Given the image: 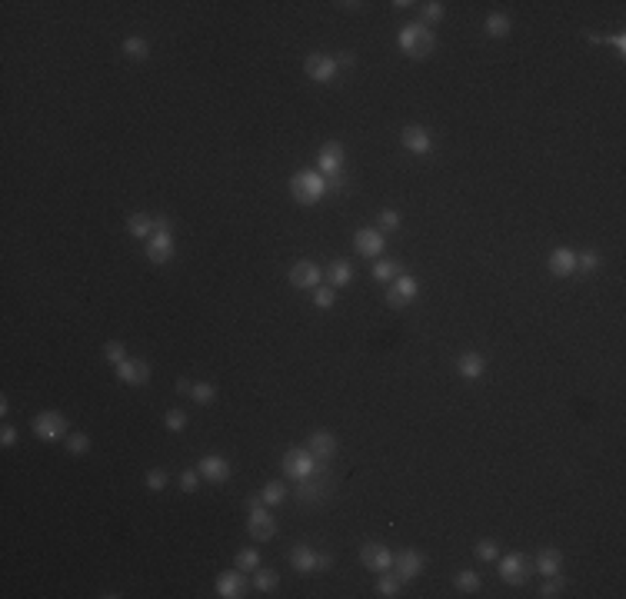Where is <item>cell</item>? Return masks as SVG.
I'll use <instances>...</instances> for the list:
<instances>
[{"mask_svg":"<svg viewBox=\"0 0 626 599\" xmlns=\"http://www.w3.org/2000/svg\"><path fill=\"white\" fill-rule=\"evenodd\" d=\"M423 566H427V556H423L420 549H400V553H393V573H397L400 583L420 579Z\"/></svg>","mask_w":626,"mask_h":599,"instance_id":"obj_10","label":"cell"},{"mask_svg":"<svg viewBox=\"0 0 626 599\" xmlns=\"http://www.w3.org/2000/svg\"><path fill=\"white\" fill-rule=\"evenodd\" d=\"M400 274H403L400 260H387V256H380V260L373 264V280H377V283H393Z\"/></svg>","mask_w":626,"mask_h":599,"instance_id":"obj_28","label":"cell"},{"mask_svg":"<svg viewBox=\"0 0 626 599\" xmlns=\"http://www.w3.org/2000/svg\"><path fill=\"white\" fill-rule=\"evenodd\" d=\"M190 396H194V403H200V407H210V403L217 400V386L207 383V380H200V383H194Z\"/></svg>","mask_w":626,"mask_h":599,"instance_id":"obj_37","label":"cell"},{"mask_svg":"<svg viewBox=\"0 0 626 599\" xmlns=\"http://www.w3.org/2000/svg\"><path fill=\"white\" fill-rule=\"evenodd\" d=\"M417 296H420V280L410 276V274H400L390 283V290H387V303L397 306V310H403V306L410 303V300H417Z\"/></svg>","mask_w":626,"mask_h":599,"instance_id":"obj_12","label":"cell"},{"mask_svg":"<svg viewBox=\"0 0 626 599\" xmlns=\"http://www.w3.org/2000/svg\"><path fill=\"white\" fill-rule=\"evenodd\" d=\"M343 163H347V150L340 140H327L317 153V170L327 177L330 187H343Z\"/></svg>","mask_w":626,"mask_h":599,"instance_id":"obj_5","label":"cell"},{"mask_svg":"<svg viewBox=\"0 0 626 599\" xmlns=\"http://www.w3.org/2000/svg\"><path fill=\"white\" fill-rule=\"evenodd\" d=\"M400 143H403V147H407L410 153H417V157H427V153L433 150L430 130H427V127H420V123H410V127H403Z\"/></svg>","mask_w":626,"mask_h":599,"instance_id":"obj_18","label":"cell"},{"mask_svg":"<svg viewBox=\"0 0 626 599\" xmlns=\"http://www.w3.org/2000/svg\"><path fill=\"white\" fill-rule=\"evenodd\" d=\"M234 566H236V569H244V573H254L257 566H264V559H260V549H254V546L236 549Z\"/></svg>","mask_w":626,"mask_h":599,"instance_id":"obj_30","label":"cell"},{"mask_svg":"<svg viewBox=\"0 0 626 599\" xmlns=\"http://www.w3.org/2000/svg\"><path fill=\"white\" fill-rule=\"evenodd\" d=\"M283 476L293 479V483H307L313 473H320V469L327 467V459H317L313 453H310L307 447H290L287 453H283Z\"/></svg>","mask_w":626,"mask_h":599,"instance_id":"obj_3","label":"cell"},{"mask_svg":"<svg viewBox=\"0 0 626 599\" xmlns=\"http://www.w3.org/2000/svg\"><path fill=\"white\" fill-rule=\"evenodd\" d=\"M330 183L320 170H297L290 177V193L300 207H317L323 197H327Z\"/></svg>","mask_w":626,"mask_h":599,"instance_id":"obj_1","label":"cell"},{"mask_svg":"<svg viewBox=\"0 0 626 599\" xmlns=\"http://www.w3.org/2000/svg\"><path fill=\"white\" fill-rule=\"evenodd\" d=\"M246 533L250 539H260V543H267V539L277 536V519L270 516L267 509L260 506V496H250V516H246Z\"/></svg>","mask_w":626,"mask_h":599,"instance_id":"obj_8","label":"cell"},{"mask_svg":"<svg viewBox=\"0 0 626 599\" xmlns=\"http://www.w3.org/2000/svg\"><path fill=\"white\" fill-rule=\"evenodd\" d=\"M287 280L297 290H317L320 286V280H323V270H320L313 260H300V264H293L290 266V274H287Z\"/></svg>","mask_w":626,"mask_h":599,"instance_id":"obj_16","label":"cell"},{"mask_svg":"<svg viewBox=\"0 0 626 599\" xmlns=\"http://www.w3.org/2000/svg\"><path fill=\"white\" fill-rule=\"evenodd\" d=\"M596 266H600V254H593V250L576 254V274H593Z\"/></svg>","mask_w":626,"mask_h":599,"instance_id":"obj_42","label":"cell"},{"mask_svg":"<svg viewBox=\"0 0 626 599\" xmlns=\"http://www.w3.org/2000/svg\"><path fill=\"white\" fill-rule=\"evenodd\" d=\"M500 563V579L510 583V586H526L530 576H533V559H526L523 553H504V556L496 559Z\"/></svg>","mask_w":626,"mask_h":599,"instance_id":"obj_7","label":"cell"},{"mask_svg":"<svg viewBox=\"0 0 626 599\" xmlns=\"http://www.w3.org/2000/svg\"><path fill=\"white\" fill-rule=\"evenodd\" d=\"M420 17L427 27H430V24H440L443 17H447V4H443V0H427V4H420Z\"/></svg>","mask_w":626,"mask_h":599,"instance_id":"obj_33","label":"cell"},{"mask_svg":"<svg viewBox=\"0 0 626 599\" xmlns=\"http://www.w3.org/2000/svg\"><path fill=\"white\" fill-rule=\"evenodd\" d=\"M560 566H563V553H560V549H553V546L540 549V553H536V559H533V569L540 573V576H556V573H560Z\"/></svg>","mask_w":626,"mask_h":599,"instance_id":"obj_24","label":"cell"},{"mask_svg":"<svg viewBox=\"0 0 626 599\" xmlns=\"http://www.w3.org/2000/svg\"><path fill=\"white\" fill-rule=\"evenodd\" d=\"M63 447H67V453H71V457H83V453L90 449V437H87V433H77V429H73V433H67Z\"/></svg>","mask_w":626,"mask_h":599,"instance_id":"obj_36","label":"cell"},{"mask_svg":"<svg viewBox=\"0 0 626 599\" xmlns=\"http://www.w3.org/2000/svg\"><path fill=\"white\" fill-rule=\"evenodd\" d=\"M287 483H283V479H270L267 486L260 489V503H264V506H280V503H287Z\"/></svg>","mask_w":626,"mask_h":599,"instance_id":"obj_29","label":"cell"},{"mask_svg":"<svg viewBox=\"0 0 626 599\" xmlns=\"http://www.w3.org/2000/svg\"><path fill=\"white\" fill-rule=\"evenodd\" d=\"M337 67H357V57L350 51H343V53H337Z\"/></svg>","mask_w":626,"mask_h":599,"instance_id":"obj_47","label":"cell"},{"mask_svg":"<svg viewBox=\"0 0 626 599\" xmlns=\"http://www.w3.org/2000/svg\"><path fill=\"white\" fill-rule=\"evenodd\" d=\"M556 596H563V579H560V573H556V576H546L543 589H540V599H556Z\"/></svg>","mask_w":626,"mask_h":599,"instance_id":"obj_43","label":"cell"},{"mask_svg":"<svg viewBox=\"0 0 626 599\" xmlns=\"http://www.w3.org/2000/svg\"><path fill=\"white\" fill-rule=\"evenodd\" d=\"M457 373H460L463 380H480V376L486 373V360H483V353H476V350L460 353V360H457Z\"/></svg>","mask_w":626,"mask_h":599,"instance_id":"obj_22","label":"cell"},{"mask_svg":"<svg viewBox=\"0 0 626 599\" xmlns=\"http://www.w3.org/2000/svg\"><path fill=\"white\" fill-rule=\"evenodd\" d=\"M157 230V217L154 214H130L127 217V234L137 240H150Z\"/></svg>","mask_w":626,"mask_h":599,"instance_id":"obj_25","label":"cell"},{"mask_svg":"<svg viewBox=\"0 0 626 599\" xmlns=\"http://www.w3.org/2000/svg\"><path fill=\"white\" fill-rule=\"evenodd\" d=\"M144 483H147V489H150V493H160V489H167V473H164V469H147Z\"/></svg>","mask_w":626,"mask_h":599,"instance_id":"obj_44","label":"cell"},{"mask_svg":"<svg viewBox=\"0 0 626 599\" xmlns=\"http://www.w3.org/2000/svg\"><path fill=\"white\" fill-rule=\"evenodd\" d=\"M303 73H307L313 83H333V77L340 73L337 67V57H330V53H310L307 61H303Z\"/></svg>","mask_w":626,"mask_h":599,"instance_id":"obj_11","label":"cell"},{"mask_svg":"<svg viewBox=\"0 0 626 599\" xmlns=\"http://www.w3.org/2000/svg\"><path fill=\"white\" fill-rule=\"evenodd\" d=\"M177 254V240H174V226H170V220L167 217H157V230L154 236L147 240V260L150 264H170Z\"/></svg>","mask_w":626,"mask_h":599,"instance_id":"obj_4","label":"cell"},{"mask_svg":"<svg viewBox=\"0 0 626 599\" xmlns=\"http://www.w3.org/2000/svg\"><path fill=\"white\" fill-rule=\"evenodd\" d=\"M307 449L317 459H333V457H337V449H340V439L333 437L330 429H313V433H310Z\"/></svg>","mask_w":626,"mask_h":599,"instance_id":"obj_20","label":"cell"},{"mask_svg":"<svg viewBox=\"0 0 626 599\" xmlns=\"http://www.w3.org/2000/svg\"><path fill=\"white\" fill-rule=\"evenodd\" d=\"M113 370H117V380L127 386H147V380H150V363H147V360H137V356H127V360L117 363Z\"/></svg>","mask_w":626,"mask_h":599,"instance_id":"obj_15","label":"cell"},{"mask_svg":"<svg viewBox=\"0 0 626 599\" xmlns=\"http://www.w3.org/2000/svg\"><path fill=\"white\" fill-rule=\"evenodd\" d=\"M0 413H4V417L11 413V400H7V396H0Z\"/></svg>","mask_w":626,"mask_h":599,"instance_id":"obj_51","label":"cell"},{"mask_svg":"<svg viewBox=\"0 0 626 599\" xmlns=\"http://www.w3.org/2000/svg\"><path fill=\"white\" fill-rule=\"evenodd\" d=\"M333 303H337V290L333 286H317L313 290V306L317 310H333Z\"/></svg>","mask_w":626,"mask_h":599,"instance_id":"obj_41","label":"cell"},{"mask_svg":"<svg viewBox=\"0 0 626 599\" xmlns=\"http://www.w3.org/2000/svg\"><path fill=\"white\" fill-rule=\"evenodd\" d=\"M277 586H280V576L273 569H267V566L254 569V589H257V593H273Z\"/></svg>","mask_w":626,"mask_h":599,"instance_id":"obj_31","label":"cell"},{"mask_svg":"<svg viewBox=\"0 0 626 599\" xmlns=\"http://www.w3.org/2000/svg\"><path fill=\"white\" fill-rule=\"evenodd\" d=\"M100 353H103V360H107V363H123V360H127V346L120 343V340H107V343L100 346Z\"/></svg>","mask_w":626,"mask_h":599,"instance_id":"obj_39","label":"cell"},{"mask_svg":"<svg viewBox=\"0 0 626 599\" xmlns=\"http://www.w3.org/2000/svg\"><path fill=\"white\" fill-rule=\"evenodd\" d=\"M473 553H476V559H480V563H496V559H500V546H496V539H480Z\"/></svg>","mask_w":626,"mask_h":599,"instance_id":"obj_40","label":"cell"},{"mask_svg":"<svg viewBox=\"0 0 626 599\" xmlns=\"http://www.w3.org/2000/svg\"><path fill=\"white\" fill-rule=\"evenodd\" d=\"M330 566H333V556H330V553H320V573H327Z\"/></svg>","mask_w":626,"mask_h":599,"instance_id":"obj_50","label":"cell"},{"mask_svg":"<svg viewBox=\"0 0 626 599\" xmlns=\"http://www.w3.org/2000/svg\"><path fill=\"white\" fill-rule=\"evenodd\" d=\"M360 563H363L370 573H390L393 553L383 546V543H363V546H360Z\"/></svg>","mask_w":626,"mask_h":599,"instance_id":"obj_14","label":"cell"},{"mask_svg":"<svg viewBox=\"0 0 626 599\" xmlns=\"http://www.w3.org/2000/svg\"><path fill=\"white\" fill-rule=\"evenodd\" d=\"M383 246H387V240H383V234L377 230V226H360L357 234H353V250H357L360 256L380 260V256H383Z\"/></svg>","mask_w":626,"mask_h":599,"instance_id":"obj_13","label":"cell"},{"mask_svg":"<svg viewBox=\"0 0 626 599\" xmlns=\"http://www.w3.org/2000/svg\"><path fill=\"white\" fill-rule=\"evenodd\" d=\"M120 51H123V57H127V61H147V57H150V41H147V37H137V33H130V37H127V41L120 43Z\"/></svg>","mask_w":626,"mask_h":599,"instance_id":"obj_27","label":"cell"},{"mask_svg":"<svg viewBox=\"0 0 626 599\" xmlns=\"http://www.w3.org/2000/svg\"><path fill=\"white\" fill-rule=\"evenodd\" d=\"M486 37H493V41H504V37H510V31H513V21L506 17L504 11H493L486 14Z\"/></svg>","mask_w":626,"mask_h":599,"instance_id":"obj_26","label":"cell"},{"mask_svg":"<svg viewBox=\"0 0 626 599\" xmlns=\"http://www.w3.org/2000/svg\"><path fill=\"white\" fill-rule=\"evenodd\" d=\"M400 579H397V573H380V579H377V596H383V599H397L400 596Z\"/></svg>","mask_w":626,"mask_h":599,"instance_id":"obj_32","label":"cell"},{"mask_svg":"<svg viewBox=\"0 0 626 599\" xmlns=\"http://www.w3.org/2000/svg\"><path fill=\"white\" fill-rule=\"evenodd\" d=\"M290 566L297 569V573H320V553L313 546H307V543H300V546L290 549Z\"/></svg>","mask_w":626,"mask_h":599,"instance_id":"obj_21","label":"cell"},{"mask_svg":"<svg viewBox=\"0 0 626 599\" xmlns=\"http://www.w3.org/2000/svg\"><path fill=\"white\" fill-rule=\"evenodd\" d=\"M546 266H550V274L566 280V276L576 274V250L573 246H556L553 254L546 256Z\"/></svg>","mask_w":626,"mask_h":599,"instance_id":"obj_19","label":"cell"},{"mask_svg":"<svg viewBox=\"0 0 626 599\" xmlns=\"http://www.w3.org/2000/svg\"><path fill=\"white\" fill-rule=\"evenodd\" d=\"M197 473H200V479H207V483L224 486V483L234 479V463L224 459L220 453H207V457H200V463H197Z\"/></svg>","mask_w":626,"mask_h":599,"instance_id":"obj_9","label":"cell"},{"mask_svg":"<svg viewBox=\"0 0 626 599\" xmlns=\"http://www.w3.org/2000/svg\"><path fill=\"white\" fill-rule=\"evenodd\" d=\"M407 7H413L410 0H393V11H407Z\"/></svg>","mask_w":626,"mask_h":599,"instance_id":"obj_52","label":"cell"},{"mask_svg":"<svg viewBox=\"0 0 626 599\" xmlns=\"http://www.w3.org/2000/svg\"><path fill=\"white\" fill-rule=\"evenodd\" d=\"M606 43H613V47H616L620 53H626V33H613V37H610Z\"/></svg>","mask_w":626,"mask_h":599,"instance_id":"obj_49","label":"cell"},{"mask_svg":"<svg viewBox=\"0 0 626 599\" xmlns=\"http://www.w3.org/2000/svg\"><path fill=\"white\" fill-rule=\"evenodd\" d=\"M246 586H250V583H246L244 569H226V573L217 576V596L220 599H244Z\"/></svg>","mask_w":626,"mask_h":599,"instance_id":"obj_17","label":"cell"},{"mask_svg":"<svg viewBox=\"0 0 626 599\" xmlns=\"http://www.w3.org/2000/svg\"><path fill=\"white\" fill-rule=\"evenodd\" d=\"M17 439H21V429H17V427H11V423H4V427H0V443H4V449L17 447Z\"/></svg>","mask_w":626,"mask_h":599,"instance_id":"obj_46","label":"cell"},{"mask_svg":"<svg viewBox=\"0 0 626 599\" xmlns=\"http://www.w3.org/2000/svg\"><path fill=\"white\" fill-rule=\"evenodd\" d=\"M31 427H33V437L43 439V443H61L71 433V420L63 417L61 410H43V413L33 417Z\"/></svg>","mask_w":626,"mask_h":599,"instance_id":"obj_6","label":"cell"},{"mask_svg":"<svg viewBox=\"0 0 626 599\" xmlns=\"http://www.w3.org/2000/svg\"><path fill=\"white\" fill-rule=\"evenodd\" d=\"M480 573H476V569H460V573H457V576H453V586L460 589V593H476V589H480Z\"/></svg>","mask_w":626,"mask_h":599,"instance_id":"obj_34","label":"cell"},{"mask_svg":"<svg viewBox=\"0 0 626 599\" xmlns=\"http://www.w3.org/2000/svg\"><path fill=\"white\" fill-rule=\"evenodd\" d=\"M187 423H190V417H187L180 407H174V410H167L164 413V427L170 429V433H184Z\"/></svg>","mask_w":626,"mask_h":599,"instance_id":"obj_38","label":"cell"},{"mask_svg":"<svg viewBox=\"0 0 626 599\" xmlns=\"http://www.w3.org/2000/svg\"><path fill=\"white\" fill-rule=\"evenodd\" d=\"M174 390H177V393H187V396H190V390H194V380H187V376H180V380H177V383H174Z\"/></svg>","mask_w":626,"mask_h":599,"instance_id":"obj_48","label":"cell"},{"mask_svg":"<svg viewBox=\"0 0 626 599\" xmlns=\"http://www.w3.org/2000/svg\"><path fill=\"white\" fill-rule=\"evenodd\" d=\"M397 43H400V51L410 57V61H423V57H430L433 47H437V37L433 31L427 27L423 21L417 24H407L400 33H397Z\"/></svg>","mask_w":626,"mask_h":599,"instance_id":"obj_2","label":"cell"},{"mask_svg":"<svg viewBox=\"0 0 626 599\" xmlns=\"http://www.w3.org/2000/svg\"><path fill=\"white\" fill-rule=\"evenodd\" d=\"M323 276H327V286L343 290V286L353 283V264H350V260H333V264L323 270Z\"/></svg>","mask_w":626,"mask_h":599,"instance_id":"obj_23","label":"cell"},{"mask_svg":"<svg viewBox=\"0 0 626 599\" xmlns=\"http://www.w3.org/2000/svg\"><path fill=\"white\" fill-rule=\"evenodd\" d=\"M180 489H184V493H197V489H200V473H197V469H184V473H180Z\"/></svg>","mask_w":626,"mask_h":599,"instance_id":"obj_45","label":"cell"},{"mask_svg":"<svg viewBox=\"0 0 626 599\" xmlns=\"http://www.w3.org/2000/svg\"><path fill=\"white\" fill-rule=\"evenodd\" d=\"M377 230H380V234H397V230H400V224H403V217H400V210H390V207H387V210H380V217H377Z\"/></svg>","mask_w":626,"mask_h":599,"instance_id":"obj_35","label":"cell"}]
</instances>
